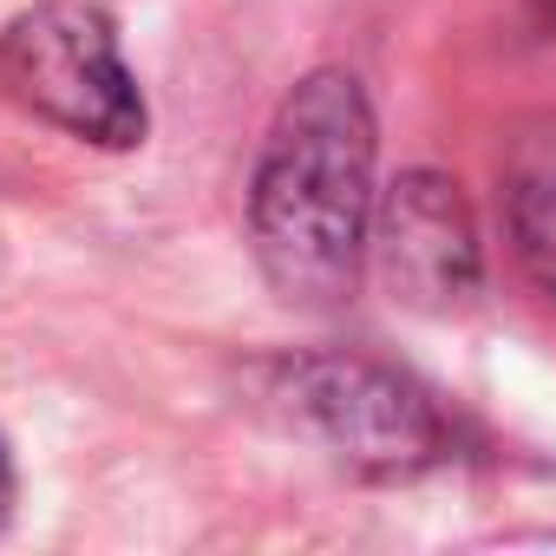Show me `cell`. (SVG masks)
<instances>
[{
	"instance_id": "cell-1",
	"label": "cell",
	"mask_w": 556,
	"mask_h": 556,
	"mask_svg": "<svg viewBox=\"0 0 556 556\" xmlns=\"http://www.w3.org/2000/svg\"><path fill=\"white\" fill-rule=\"evenodd\" d=\"M374 229V112L361 79L315 73L268 125L249 236L268 289L295 308H334L354 295Z\"/></svg>"
},
{
	"instance_id": "cell-2",
	"label": "cell",
	"mask_w": 556,
	"mask_h": 556,
	"mask_svg": "<svg viewBox=\"0 0 556 556\" xmlns=\"http://www.w3.org/2000/svg\"><path fill=\"white\" fill-rule=\"evenodd\" d=\"M0 86L34 118L105 144L131 151L144 144V92L118 60V34L99 0H40L0 34Z\"/></svg>"
},
{
	"instance_id": "cell-3",
	"label": "cell",
	"mask_w": 556,
	"mask_h": 556,
	"mask_svg": "<svg viewBox=\"0 0 556 556\" xmlns=\"http://www.w3.org/2000/svg\"><path fill=\"white\" fill-rule=\"evenodd\" d=\"M275 400H289V419L308 426L321 445H334L354 465L406 471L445 445V426L426 406V393H413L400 374L374 361H341V354L295 361L282 367V393Z\"/></svg>"
},
{
	"instance_id": "cell-4",
	"label": "cell",
	"mask_w": 556,
	"mask_h": 556,
	"mask_svg": "<svg viewBox=\"0 0 556 556\" xmlns=\"http://www.w3.org/2000/svg\"><path fill=\"white\" fill-rule=\"evenodd\" d=\"M374 249H380L393 295L419 308H452L478 289V242H471V216L452 177H432V170L400 177Z\"/></svg>"
},
{
	"instance_id": "cell-5",
	"label": "cell",
	"mask_w": 556,
	"mask_h": 556,
	"mask_svg": "<svg viewBox=\"0 0 556 556\" xmlns=\"http://www.w3.org/2000/svg\"><path fill=\"white\" fill-rule=\"evenodd\" d=\"M510 236L536 282L556 295V138H530L510 170Z\"/></svg>"
},
{
	"instance_id": "cell-6",
	"label": "cell",
	"mask_w": 556,
	"mask_h": 556,
	"mask_svg": "<svg viewBox=\"0 0 556 556\" xmlns=\"http://www.w3.org/2000/svg\"><path fill=\"white\" fill-rule=\"evenodd\" d=\"M8 504H14V465H8V445H0V517H8Z\"/></svg>"
},
{
	"instance_id": "cell-7",
	"label": "cell",
	"mask_w": 556,
	"mask_h": 556,
	"mask_svg": "<svg viewBox=\"0 0 556 556\" xmlns=\"http://www.w3.org/2000/svg\"><path fill=\"white\" fill-rule=\"evenodd\" d=\"M536 14H543V21H549V27H556V0H536Z\"/></svg>"
}]
</instances>
